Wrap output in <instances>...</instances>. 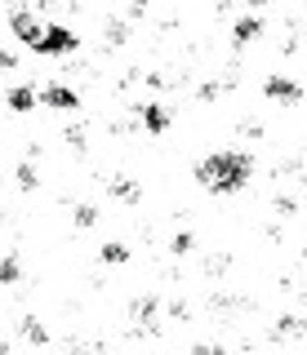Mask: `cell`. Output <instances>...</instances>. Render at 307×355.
<instances>
[{
  "instance_id": "obj_3",
  "label": "cell",
  "mask_w": 307,
  "mask_h": 355,
  "mask_svg": "<svg viewBox=\"0 0 307 355\" xmlns=\"http://www.w3.org/2000/svg\"><path fill=\"white\" fill-rule=\"evenodd\" d=\"M76 49V31L67 27H45V36H40L36 53H72Z\"/></svg>"
},
{
  "instance_id": "obj_12",
  "label": "cell",
  "mask_w": 307,
  "mask_h": 355,
  "mask_svg": "<svg viewBox=\"0 0 307 355\" xmlns=\"http://www.w3.org/2000/svg\"><path fill=\"white\" fill-rule=\"evenodd\" d=\"M18 275H23V271H18L14 258H0V284H18Z\"/></svg>"
},
{
  "instance_id": "obj_6",
  "label": "cell",
  "mask_w": 307,
  "mask_h": 355,
  "mask_svg": "<svg viewBox=\"0 0 307 355\" xmlns=\"http://www.w3.org/2000/svg\"><path fill=\"white\" fill-rule=\"evenodd\" d=\"M142 125H147V133H165L169 129L165 107H160V103H147V107H142Z\"/></svg>"
},
{
  "instance_id": "obj_16",
  "label": "cell",
  "mask_w": 307,
  "mask_h": 355,
  "mask_svg": "<svg viewBox=\"0 0 307 355\" xmlns=\"http://www.w3.org/2000/svg\"><path fill=\"white\" fill-rule=\"evenodd\" d=\"M18 187H23V191L36 187V169H31V164H18Z\"/></svg>"
},
{
  "instance_id": "obj_4",
  "label": "cell",
  "mask_w": 307,
  "mask_h": 355,
  "mask_svg": "<svg viewBox=\"0 0 307 355\" xmlns=\"http://www.w3.org/2000/svg\"><path fill=\"white\" fill-rule=\"evenodd\" d=\"M263 94L267 98H276V103H299L303 98V89L290 80V76H267V80H263Z\"/></svg>"
},
{
  "instance_id": "obj_8",
  "label": "cell",
  "mask_w": 307,
  "mask_h": 355,
  "mask_svg": "<svg viewBox=\"0 0 307 355\" xmlns=\"http://www.w3.org/2000/svg\"><path fill=\"white\" fill-rule=\"evenodd\" d=\"M9 111H31L36 107V89H27V85H18V89H9Z\"/></svg>"
},
{
  "instance_id": "obj_18",
  "label": "cell",
  "mask_w": 307,
  "mask_h": 355,
  "mask_svg": "<svg viewBox=\"0 0 307 355\" xmlns=\"http://www.w3.org/2000/svg\"><path fill=\"white\" fill-rule=\"evenodd\" d=\"M5 351H9V347H5V342H0V355H5Z\"/></svg>"
},
{
  "instance_id": "obj_13",
  "label": "cell",
  "mask_w": 307,
  "mask_h": 355,
  "mask_svg": "<svg viewBox=\"0 0 307 355\" xmlns=\"http://www.w3.org/2000/svg\"><path fill=\"white\" fill-rule=\"evenodd\" d=\"M23 338H27V342H36V347H40V342L49 338V333H45V324H36V320H23Z\"/></svg>"
},
{
  "instance_id": "obj_15",
  "label": "cell",
  "mask_w": 307,
  "mask_h": 355,
  "mask_svg": "<svg viewBox=\"0 0 307 355\" xmlns=\"http://www.w3.org/2000/svg\"><path fill=\"white\" fill-rule=\"evenodd\" d=\"M94 222H98V209L94 205H81V209H76V227H94Z\"/></svg>"
},
{
  "instance_id": "obj_17",
  "label": "cell",
  "mask_w": 307,
  "mask_h": 355,
  "mask_svg": "<svg viewBox=\"0 0 307 355\" xmlns=\"http://www.w3.org/2000/svg\"><path fill=\"white\" fill-rule=\"evenodd\" d=\"M107 40L120 44V40H125V27H120V22H112V27H107Z\"/></svg>"
},
{
  "instance_id": "obj_9",
  "label": "cell",
  "mask_w": 307,
  "mask_h": 355,
  "mask_svg": "<svg viewBox=\"0 0 307 355\" xmlns=\"http://www.w3.org/2000/svg\"><path fill=\"white\" fill-rule=\"evenodd\" d=\"M307 329V320H299V315H281L276 324H272V338H294V333H303Z\"/></svg>"
},
{
  "instance_id": "obj_10",
  "label": "cell",
  "mask_w": 307,
  "mask_h": 355,
  "mask_svg": "<svg viewBox=\"0 0 307 355\" xmlns=\"http://www.w3.org/2000/svg\"><path fill=\"white\" fill-rule=\"evenodd\" d=\"M129 315H134L138 324H151V315H156V297H134V306H129Z\"/></svg>"
},
{
  "instance_id": "obj_11",
  "label": "cell",
  "mask_w": 307,
  "mask_h": 355,
  "mask_svg": "<svg viewBox=\"0 0 307 355\" xmlns=\"http://www.w3.org/2000/svg\"><path fill=\"white\" fill-rule=\"evenodd\" d=\"M112 191L120 196V200H138L142 191H138V187L134 182H129V178H112Z\"/></svg>"
},
{
  "instance_id": "obj_2",
  "label": "cell",
  "mask_w": 307,
  "mask_h": 355,
  "mask_svg": "<svg viewBox=\"0 0 307 355\" xmlns=\"http://www.w3.org/2000/svg\"><path fill=\"white\" fill-rule=\"evenodd\" d=\"M9 27H14V36L27 44V49H36L40 44V36H45V22H36L27 14V9H14V14H9Z\"/></svg>"
},
{
  "instance_id": "obj_14",
  "label": "cell",
  "mask_w": 307,
  "mask_h": 355,
  "mask_svg": "<svg viewBox=\"0 0 307 355\" xmlns=\"http://www.w3.org/2000/svg\"><path fill=\"white\" fill-rule=\"evenodd\" d=\"M125 258H129L125 244H103V262H125Z\"/></svg>"
},
{
  "instance_id": "obj_5",
  "label": "cell",
  "mask_w": 307,
  "mask_h": 355,
  "mask_svg": "<svg viewBox=\"0 0 307 355\" xmlns=\"http://www.w3.org/2000/svg\"><path fill=\"white\" fill-rule=\"evenodd\" d=\"M40 103H45V107H58V111H72V107H81V98H76L72 85H49L45 94H40Z\"/></svg>"
},
{
  "instance_id": "obj_7",
  "label": "cell",
  "mask_w": 307,
  "mask_h": 355,
  "mask_svg": "<svg viewBox=\"0 0 307 355\" xmlns=\"http://www.w3.org/2000/svg\"><path fill=\"white\" fill-rule=\"evenodd\" d=\"M258 31H263V18H254V14H249V18H240L236 27H232V40H236V44H249V40L258 36Z\"/></svg>"
},
{
  "instance_id": "obj_1",
  "label": "cell",
  "mask_w": 307,
  "mask_h": 355,
  "mask_svg": "<svg viewBox=\"0 0 307 355\" xmlns=\"http://www.w3.org/2000/svg\"><path fill=\"white\" fill-rule=\"evenodd\" d=\"M249 173H254V160H249L245 151H214L205 155L201 164H196V178H201L205 191H240V187L249 182Z\"/></svg>"
}]
</instances>
